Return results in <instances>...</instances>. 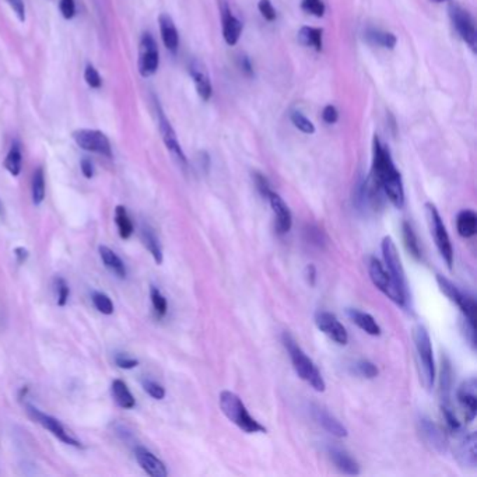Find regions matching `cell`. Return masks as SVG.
I'll list each match as a JSON object with an SVG mask.
<instances>
[{
  "label": "cell",
  "mask_w": 477,
  "mask_h": 477,
  "mask_svg": "<svg viewBox=\"0 0 477 477\" xmlns=\"http://www.w3.org/2000/svg\"><path fill=\"white\" fill-rule=\"evenodd\" d=\"M382 189L388 200L396 207L405 206V188L401 172L396 170L389 148L375 136L373 147V170L370 175Z\"/></svg>",
  "instance_id": "obj_1"
},
{
  "label": "cell",
  "mask_w": 477,
  "mask_h": 477,
  "mask_svg": "<svg viewBox=\"0 0 477 477\" xmlns=\"http://www.w3.org/2000/svg\"><path fill=\"white\" fill-rule=\"evenodd\" d=\"M283 345L291 359L293 367L297 373V375L305 381L311 388H314L317 392H324L326 388V384L317 368L315 363L305 354V352L300 347L297 340L290 333H283Z\"/></svg>",
  "instance_id": "obj_2"
},
{
  "label": "cell",
  "mask_w": 477,
  "mask_h": 477,
  "mask_svg": "<svg viewBox=\"0 0 477 477\" xmlns=\"http://www.w3.org/2000/svg\"><path fill=\"white\" fill-rule=\"evenodd\" d=\"M219 403H220V409L223 415L242 431L248 434H256V433L265 434L268 431L258 420H255L249 415L247 406L244 405L242 399L237 394L231 391H223L219 396Z\"/></svg>",
  "instance_id": "obj_3"
},
{
  "label": "cell",
  "mask_w": 477,
  "mask_h": 477,
  "mask_svg": "<svg viewBox=\"0 0 477 477\" xmlns=\"http://www.w3.org/2000/svg\"><path fill=\"white\" fill-rule=\"evenodd\" d=\"M413 340L417 353L420 381L427 391H431L436 381V364L431 339L426 326L419 324L413 328Z\"/></svg>",
  "instance_id": "obj_4"
},
{
  "label": "cell",
  "mask_w": 477,
  "mask_h": 477,
  "mask_svg": "<svg viewBox=\"0 0 477 477\" xmlns=\"http://www.w3.org/2000/svg\"><path fill=\"white\" fill-rule=\"evenodd\" d=\"M424 207H426L427 223H429V227H430L431 237L434 238L436 247H437L440 255L443 256V259L445 261L447 266L451 269L452 265H454V248H452L448 231L445 228V224H444L436 205H433L431 202H427Z\"/></svg>",
  "instance_id": "obj_5"
},
{
  "label": "cell",
  "mask_w": 477,
  "mask_h": 477,
  "mask_svg": "<svg viewBox=\"0 0 477 477\" xmlns=\"http://www.w3.org/2000/svg\"><path fill=\"white\" fill-rule=\"evenodd\" d=\"M368 273H370L371 282L374 283V286L381 293H384L396 305H399L402 308L406 307V303H408L409 298L399 290V287L396 286V283L394 282V279L391 277L387 268L381 263L380 259H377L374 256L370 258Z\"/></svg>",
  "instance_id": "obj_6"
},
{
  "label": "cell",
  "mask_w": 477,
  "mask_h": 477,
  "mask_svg": "<svg viewBox=\"0 0 477 477\" xmlns=\"http://www.w3.org/2000/svg\"><path fill=\"white\" fill-rule=\"evenodd\" d=\"M384 261L388 273L399 287V290L409 298V289H408V280H406V273L401 261V256L398 254L396 245L391 237H384L382 244H381Z\"/></svg>",
  "instance_id": "obj_7"
},
{
  "label": "cell",
  "mask_w": 477,
  "mask_h": 477,
  "mask_svg": "<svg viewBox=\"0 0 477 477\" xmlns=\"http://www.w3.org/2000/svg\"><path fill=\"white\" fill-rule=\"evenodd\" d=\"M437 283L440 286V290L448 297V300L459 307L464 318L476 325L477 305L475 298L472 296L464 294L451 280L441 275H437Z\"/></svg>",
  "instance_id": "obj_8"
},
{
  "label": "cell",
  "mask_w": 477,
  "mask_h": 477,
  "mask_svg": "<svg viewBox=\"0 0 477 477\" xmlns=\"http://www.w3.org/2000/svg\"><path fill=\"white\" fill-rule=\"evenodd\" d=\"M448 11H450V17L452 20V24L457 28L461 38L466 42V45L473 52H476V24H475V18L472 17V14L457 3H451L450 7H448Z\"/></svg>",
  "instance_id": "obj_9"
},
{
  "label": "cell",
  "mask_w": 477,
  "mask_h": 477,
  "mask_svg": "<svg viewBox=\"0 0 477 477\" xmlns=\"http://www.w3.org/2000/svg\"><path fill=\"white\" fill-rule=\"evenodd\" d=\"M25 409H27V413L28 416L35 422L38 423L39 426H42L45 430H48L49 433H52L57 440H60L63 444H67V445H71V447H76V448H81V443H78L74 437L70 436V433H67V430L62 426V423L59 420H56L55 417L49 416V415H45L42 413L41 410H38L35 406L29 405V403H25Z\"/></svg>",
  "instance_id": "obj_10"
},
{
  "label": "cell",
  "mask_w": 477,
  "mask_h": 477,
  "mask_svg": "<svg viewBox=\"0 0 477 477\" xmlns=\"http://www.w3.org/2000/svg\"><path fill=\"white\" fill-rule=\"evenodd\" d=\"M73 139L78 147L85 151L98 153L105 157H112V148L108 137L99 132L92 129H78L73 132Z\"/></svg>",
  "instance_id": "obj_11"
},
{
  "label": "cell",
  "mask_w": 477,
  "mask_h": 477,
  "mask_svg": "<svg viewBox=\"0 0 477 477\" xmlns=\"http://www.w3.org/2000/svg\"><path fill=\"white\" fill-rule=\"evenodd\" d=\"M160 63L158 48L154 38L150 34H144L140 41V50H139V71L143 77L153 76Z\"/></svg>",
  "instance_id": "obj_12"
},
{
  "label": "cell",
  "mask_w": 477,
  "mask_h": 477,
  "mask_svg": "<svg viewBox=\"0 0 477 477\" xmlns=\"http://www.w3.org/2000/svg\"><path fill=\"white\" fill-rule=\"evenodd\" d=\"M155 109H157V115H158V126H160V132H161V136H163V140L167 146V148L170 150V153L172 154V157L178 161L179 165L182 167H186L188 165V161H186V157L182 151V147L178 141V137H177V133L174 130V127L171 126L170 120L167 119L164 111L161 109L160 104L155 102Z\"/></svg>",
  "instance_id": "obj_13"
},
{
  "label": "cell",
  "mask_w": 477,
  "mask_h": 477,
  "mask_svg": "<svg viewBox=\"0 0 477 477\" xmlns=\"http://www.w3.org/2000/svg\"><path fill=\"white\" fill-rule=\"evenodd\" d=\"M315 324L318 329L324 332L328 338H331L335 343L340 346H346L349 343V333L336 318V315L326 311H319L315 315Z\"/></svg>",
  "instance_id": "obj_14"
},
{
  "label": "cell",
  "mask_w": 477,
  "mask_h": 477,
  "mask_svg": "<svg viewBox=\"0 0 477 477\" xmlns=\"http://www.w3.org/2000/svg\"><path fill=\"white\" fill-rule=\"evenodd\" d=\"M266 199L269 200V205H270L273 216H275V227H276L277 234H280V235L287 234L291 230V226H293V216H291L289 206L282 199V196L279 193L273 192V191H270V193L268 195Z\"/></svg>",
  "instance_id": "obj_15"
},
{
  "label": "cell",
  "mask_w": 477,
  "mask_h": 477,
  "mask_svg": "<svg viewBox=\"0 0 477 477\" xmlns=\"http://www.w3.org/2000/svg\"><path fill=\"white\" fill-rule=\"evenodd\" d=\"M458 402L464 409L465 422L472 423L477 415V382L476 378H469L465 381L457 392Z\"/></svg>",
  "instance_id": "obj_16"
},
{
  "label": "cell",
  "mask_w": 477,
  "mask_h": 477,
  "mask_svg": "<svg viewBox=\"0 0 477 477\" xmlns=\"http://www.w3.org/2000/svg\"><path fill=\"white\" fill-rule=\"evenodd\" d=\"M419 431L423 440L436 451L445 452L448 450V441L444 431L429 417H420L419 420Z\"/></svg>",
  "instance_id": "obj_17"
},
{
  "label": "cell",
  "mask_w": 477,
  "mask_h": 477,
  "mask_svg": "<svg viewBox=\"0 0 477 477\" xmlns=\"http://www.w3.org/2000/svg\"><path fill=\"white\" fill-rule=\"evenodd\" d=\"M311 412H312V417L317 420V423L319 426H322V429L326 430L331 436H333L336 438L347 437V434H349L347 429L335 416H332L326 409H324L318 405H312Z\"/></svg>",
  "instance_id": "obj_18"
},
{
  "label": "cell",
  "mask_w": 477,
  "mask_h": 477,
  "mask_svg": "<svg viewBox=\"0 0 477 477\" xmlns=\"http://www.w3.org/2000/svg\"><path fill=\"white\" fill-rule=\"evenodd\" d=\"M134 457L137 464L140 465V468L151 477H167L168 476V471L164 465V462H161L153 452H150L148 450L143 448V447H137L134 450Z\"/></svg>",
  "instance_id": "obj_19"
},
{
  "label": "cell",
  "mask_w": 477,
  "mask_h": 477,
  "mask_svg": "<svg viewBox=\"0 0 477 477\" xmlns=\"http://www.w3.org/2000/svg\"><path fill=\"white\" fill-rule=\"evenodd\" d=\"M476 433L465 436L457 448V459L462 468L476 469L477 466Z\"/></svg>",
  "instance_id": "obj_20"
},
{
  "label": "cell",
  "mask_w": 477,
  "mask_h": 477,
  "mask_svg": "<svg viewBox=\"0 0 477 477\" xmlns=\"http://www.w3.org/2000/svg\"><path fill=\"white\" fill-rule=\"evenodd\" d=\"M189 71H191V76L195 81V87H196L198 94L200 95V98L203 101H209L213 95V87H212L210 77L206 71V67L199 60H193L191 63Z\"/></svg>",
  "instance_id": "obj_21"
},
{
  "label": "cell",
  "mask_w": 477,
  "mask_h": 477,
  "mask_svg": "<svg viewBox=\"0 0 477 477\" xmlns=\"http://www.w3.org/2000/svg\"><path fill=\"white\" fill-rule=\"evenodd\" d=\"M221 20H223V35L228 45H235L242 32L241 21L231 13L226 3L221 4Z\"/></svg>",
  "instance_id": "obj_22"
},
{
  "label": "cell",
  "mask_w": 477,
  "mask_h": 477,
  "mask_svg": "<svg viewBox=\"0 0 477 477\" xmlns=\"http://www.w3.org/2000/svg\"><path fill=\"white\" fill-rule=\"evenodd\" d=\"M452 367L448 357H443L441 363V375H440V398L441 408H452L451 392H452Z\"/></svg>",
  "instance_id": "obj_23"
},
{
  "label": "cell",
  "mask_w": 477,
  "mask_h": 477,
  "mask_svg": "<svg viewBox=\"0 0 477 477\" xmlns=\"http://www.w3.org/2000/svg\"><path fill=\"white\" fill-rule=\"evenodd\" d=\"M329 457L332 459V462L335 464V466L343 472L345 475H350V476H357L360 475V465L357 464L356 459H353L346 451L340 450V448H329Z\"/></svg>",
  "instance_id": "obj_24"
},
{
  "label": "cell",
  "mask_w": 477,
  "mask_h": 477,
  "mask_svg": "<svg viewBox=\"0 0 477 477\" xmlns=\"http://www.w3.org/2000/svg\"><path fill=\"white\" fill-rule=\"evenodd\" d=\"M160 22V31H161V38L168 50L175 53L178 50L179 45V35L178 29L172 21V18L168 14H161L158 18Z\"/></svg>",
  "instance_id": "obj_25"
},
{
  "label": "cell",
  "mask_w": 477,
  "mask_h": 477,
  "mask_svg": "<svg viewBox=\"0 0 477 477\" xmlns=\"http://www.w3.org/2000/svg\"><path fill=\"white\" fill-rule=\"evenodd\" d=\"M347 315H349L350 321L353 324H356L366 333H368L371 336H380L381 335V332H382L381 326L377 324V321L370 314L359 311V310L349 308L347 310Z\"/></svg>",
  "instance_id": "obj_26"
},
{
  "label": "cell",
  "mask_w": 477,
  "mask_h": 477,
  "mask_svg": "<svg viewBox=\"0 0 477 477\" xmlns=\"http://www.w3.org/2000/svg\"><path fill=\"white\" fill-rule=\"evenodd\" d=\"M98 251H99V256H101L105 268L112 275H115L116 277L125 279L126 277V268H125V263L122 262V259L111 248H108L105 245H101Z\"/></svg>",
  "instance_id": "obj_27"
},
{
  "label": "cell",
  "mask_w": 477,
  "mask_h": 477,
  "mask_svg": "<svg viewBox=\"0 0 477 477\" xmlns=\"http://www.w3.org/2000/svg\"><path fill=\"white\" fill-rule=\"evenodd\" d=\"M457 230L462 238H472L476 235L477 214L473 210L465 209L457 216Z\"/></svg>",
  "instance_id": "obj_28"
},
{
  "label": "cell",
  "mask_w": 477,
  "mask_h": 477,
  "mask_svg": "<svg viewBox=\"0 0 477 477\" xmlns=\"http://www.w3.org/2000/svg\"><path fill=\"white\" fill-rule=\"evenodd\" d=\"M140 238H141L144 247L148 249V252L154 258L155 263L161 265L163 259H164V254H163V248H161V244H160L155 233L148 226H143L141 231H140Z\"/></svg>",
  "instance_id": "obj_29"
},
{
  "label": "cell",
  "mask_w": 477,
  "mask_h": 477,
  "mask_svg": "<svg viewBox=\"0 0 477 477\" xmlns=\"http://www.w3.org/2000/svg\"><path fill=\"white\" fill-rule=\"evenodd\" d=\"M112 398L116 402V405L122 409H133L136 405V401L133 395L130 394L127 385L122 380H115L111 385Z\"/></svg>",
  "instance_id": "obj_30"
},
{
  "label": "cell",
  "mask_w": 477,
  "mask_h": 477,
  "mask_svg": "<svg viewBox=\"0 0 477 477\" xmlns=\"http://www.w3.org/2000/svg\"><path fill=\"white\" fill-rule=\"evenodd\" d=\"M322 36H324V29L315 28V27H303L298 32L300 42L305 46H312L318 52H321L324 46Z\"/></svg>",
  "instance_id": "obj_31"
},
{
  "label": "cell",
  "mask_w": 477,
  "mask_h": 477,
  "mask_svg": "<svg viewBox=\"0 0 477 477\" xmlns=\"http://www.w3.org/2000/svg\"><path fill=\"white\" fill-rule=\"evenodd\" d=\"M115 223L118 227V233L120 235L122 240H127L132 237L133 231H134V226L127 214L126 207L123 206H116L115 209Z\"/></svg>",
  "instance_id": "obj_32"
},
{
  "label": "cell",
  "mask_w": 477,
  "mask_h": 477,
  "mask_svg": "<svg viewBox=\"0 0 477 477\" xmlns=\"http://www.w3.org/2000/svg\"><path fill=\"white\" fill-rule=\"evenodd\" d=\"M402 235H403V242H405V247H406L408 252L416 261H420L422 259V249H420L417 237H416V234L413 231V227L408 221H405L402 224Z\"/></svg>",
  "instance_id": "obj_33"
},
{
  "label": "cell",
  "mask_w": 477,
  "mask_h": 477,
  "mask_svg": "<svg viewBox=\"0 0 477 477\" xmlns=\"http://www.w3.org/2000/svg\"><path fill=\"white\" fill-rule=\"evenodd\" d=\"M45 199V175L43 170L38 167L32 175V202L39 206Z\"/></svg>",
  "instance_id": "obj_34"
},
{
  "label": "cell",
  "mask_w": 477,
  "mask_h": 477,
  "mask_svg": "<svg viewBox=\"0 0 477 477\" xmlns=\"http://www.w3.org/2000/svg\"><path fill=\"white\" fill-rule=\"evenodd\" d=\"M21 161H22V157H21V148L17 143H14L8 151V154L6 155V160H4V168L13 175V177H17L20 172H21Z\"/></svg>",
  "instance_id": "obj_35"
},
{
  "label": "cell",
  "mask_w": 477,
  "mask_h": 477,
  "mask_svg": "<svg viewBox=\"0 0 477 477\" xmlns=\"http://www.w3.org/2000/svg\"><path fill=\"white\" fill-rule=\"evenodd\" d=\"M367 38L370 42L374 45H380L388 49H394L396 45V36L391 32H384L380 29H368L367 31Z\"/></svg>",
  "instance_id": "obj_36"
},
{
  "label": "cell",
  "mask_w": 477,
  "mask_h": 477,
  "mask_svg": "<svg viewBox=\"0 0 477 477\" xmlns=\"http://www.w3.org/2000/svg\"><path fill=\"white\" fill-rule=\"evenodd\" d=\"M91 301H92V304H94V307L97 308L98 312H101L104 315L113 314V304L106 294L99 293V291H94L91 294Z\"/></svg>",
  "instance_id": "obj_37"
},
{
  "label": "cell",
  "mask_w": 477,
  "mask_h": 477,
  "mask_svg": "<svg viewBox=\"0 0 477 477\" xmlns=\"http://www.w3.org/2000/svg\"><path fill=\"white\" fill-rule=\"evenodd\" d=\"M150 298H151V304H153V308L155 311V314L163 318L167 315V311H168V303H167V298L161 294V291L151 286L150 289Z\"/></svg>",
  "instance_id": "obj_38"
},
{
  "label": "cell",
  "mask_w": 477,
  "mask_h": 477,
  "mask_svg": "<svg viewBox=\"0 0 477 477\" xmlns=\"http://www.w3.org/2000/svg\"><path fill=\"white\" fill-rule=\"evenodd\" d=\"M290 119H291V122L294 123V126H296L297 129H300L303 133H307V134H314V133H315V126H314V123H312L307 116H304L301 112L293 111V112L290 113Z\"/></svg>",
  "instance_id": "obj_39"
},
{
  "label": "cell",
  "mask_w": 477,
  "mask_h": 477,
  "mask_svg": "<svg viewBox=\"0 0 477 477\" xmlns=\"http://www.w3.org/2000/svg\"><path fill=\"white\" fill-rule=\"evenodd\" d=\"M356 371L359 375L368 378V380H374L378 375V368L374 363L368 361V360H360L359 363H356Z\"/></svg>",
  "instance_id": "obj_40"
},
{
  "label": "cell",
  "mask_w": 477,
  "mask_h": 477,
  "mask_svg": "<svg viewBox=\"0 0 477 477\" xmlns=\"http://www.w3.org/2000/svg\"><path fill=\"white\" fill-rule=\"evenodd\" d=\"M55 289H56V297H57V305L64 307L67 304L69 296H70V289L64 279L56 277L55 279Z\"/></svg>",
  "instance_id": "obj_41"
},
{
  "label": "cell",
  "mask_w": 477,
  "mask_h": 477,
  "mask_svg": "<svg viewBox=\"0 0 477 477\" xmlns=\"http://www.w3.org/2000/svg\"><path fill=\"white\" fill-rule=\"evenodd\" d=\"M143 389L146 391L147 395H150L155 401H163L165 398V389L160 384H157L155 381L144 380L143 381Z\"/></svg>",
  "instance_id": "obj_42"
},
{
  "label": "cell",
  "mask_w": 477,
  "mask_h": 477,
  "mask_svg": "<svg viewBox=\"0 0 477 477\" xmlns=\"http://www.w3.org/2000/svg\"><path fill=\"white\" fill-rule=\"evenodd\" d=\"M443 416L445 420V424L451 433H459L461 431V423L454 412V408H441Z\"/></svg>",
  "instance_id": "obj_43"
},
{
  "label": "cell",
  "mask_w": 477,
  "mask_h": 477,
  "mask_svg": "<svg viewBox=\"0 0 477 477\" xmlns=\"http://www.w3.org/2000/svg\"><path fill=\"white\" fill-rule=\"evenodd\" d=\"M301 7L304 11L315 17H324L325 14V4L322 0H303Z\"/></svg>",
  "instance_id": "obj_44"
},
{
  "label": "cell",
  "mask_w": 477,
  "mask_h": 477,
  "mask_svg": "<svg viewBox=\"0 0 477 477\" xmlns=\"http://www.w3.org/2000/svg\"><path fill=\"white\" fill-rule=\"evenodd\" d=\"M84 78L87 81V84L91 87V88H99L101 87V77L98 74V71L95 70L94 66L88 64L84 70Z\"/></svg>",
  "instance_id": "obj_45"
},
{
  "label": "cell",
  "mask_w": 477,
  "mask_h": 477,
  "mask_svg": "<svg viewBox=\"0 0 477 477\" xmlns=\"http://www.w3.org/2000/svg\"><path fill=\"white\" fill-rule=\"evenodd\" d=\"M254 181H255V185H256V189H258V192L266 199L268 198V195L270 193V184H269V181L266 179V177L265 175H262V174H259V172H255L254 174Z\"/></svg>",
  "instance_id": "obj_46"
},
{
  "label": "cell",
  "mask_w": 477,
  "mask_h": 477,
  "mask_svg": "<svg viewBox=\"0 0 477 477\" xmlns=\"http://www.w3.org/2000/svg\"><path fill=\"white\" fill-rule=\"evenodd\" d=\"M258 8L261 11V14L268 20V21H275L276 20V10L272 4L270 0H259L258 3Z\"/></svg>",
  "instance_id": "obj_47"
},
{
  "label": "cell",
  "mask_w": 477,
  "mask_h": 477,
  "mask_svg": "<svg viewBox=\"0 0 477 477\" xmlns=\"http://www.w3.org/2000/svg\"><path fill=\"white\" fill-rule=\"evenodd\" d=\"M115 363L119 368L122 370H132V368H136L139 366V361L136 359H132V357H127L125 354H118L115 357Z\"/></svg>",
  "instance_id": "obj_48"
},
{
  "label": "cell",
  "mask_w": 477,
  "mask_h": 477,
  "mask_svg": "<svg viewBox=\"0 0 477 477\" xmlns=\"http://www.w3.org/2000/svg\"><path fill=\"white\" fill-rule=\"evenodd\" d=\"M59 7H60L62 15L64 18L70 20V18L74 17V14H76V3H74V0H60Z\"/></svg>",
  "instance_id": "obj_49"
},
{
  "label": "cell",
  "mask_w": 477,
  "mask_h": 477,
  "mask_svg": "<svg viewBox=\"0 0 477 477\" xmlns=\"http://www.w3.org/2000/svg\"><path fill=\"white\" fill-rule=\"evenodd\" d=\"M322 118H324V120H325L328 125L336 123L338 119H339V112H338L336 106H333V105H326V106L324 108Z\"/></svg>",
  "instance_id": "obj_50"
},
{
  "label": "cell",
  "mask_w": 477,
  "mask_h": 477,
  "mask_svg": "<svg viewBox=\"0 0 477 477\" xmlns=\"http://www.w3.org/2000/svg\"><path fill=\"white\" fill-rule=\"evenodd\" d=\"M8 6L14 10V13L17 14L20 21L25 20V6H24V0H7Z\"/></svg>",
  "instance_id": "obj_51"
},
{
  "label": "cell",
  "mask_w": 477,
  "mask_h": 477,
  "mask_svg": "<svg viewBox=\"0 0 477 477\" xmlns=\"http://www.w3.org/2000/svg\"><path fill=\"white\" fill-rule=\"evenodd\" d=\"M80 167H81V172H83V175L85 177V178H92L94 177V165H92V163H91V160H88V158H83L81 160V164H80Z\"/></svg>",
  "instance_id": "obj_52"
},
{
  "label": "cell",
  "mask_w": 477,
  "mask_h": 477,
  "mask_svg": "<svg viewBox=\"0 0 477 477\" xmlns=\"http://www.w3.org/2000/svg\"><path fill=\"white\" fill-rule=\"evenodd\" d=\"M14 256H15V259H17V263H18V265H22V263L27 262L29 254H28V251H27L25 248L18 247V248L14 249Z\"/></svg>",
  "instance_id": "obj_53"
},
{
  "label": "cell",
  "mask_w": 477,
  "mask_h": 477,
  "mask_svg": "<svg viewBox=\"0 0 477 477\" xmlns=\"http://www.w3.org/2000/svg\"><path fill=\"white\" fill-rule=\"evenodd\" d=\"M305 279L310 286H315L317 283V269L314 265H308L305 268Z\"/></svg>",
  "instance_id": "obj_54"
},
{
  "label": "cell",
  "mask_w": 477,
  "mask_h": 477,
  "mask_svg": "<svg viewBox=\"0 0 477 477\" xmlns=\"http://www.w3.org/2000/svg\"><path fill=\"white\" fill-rule=\"evenodd\" d=\"M307 234H308L310 241H311L312 244H317V245L321 247V244H322V233H321L319 230H312V228H310V230L307 231Z\"/></svg>",
  "instance_id": "obj_55"
},
{
  "label": "cell",
  "mask_w": 477,
  "mask_h": 477,
  "mask_svg": "<svg viewBox=\"0 0 477 477\" xmlns=\"http://www.w3.org/2000/svg\"><path fill=\"white\" fill-rule=\"evenodd\" d=\"M241 67L244 69V71L247 74H249V76L252 74V64H251V62L247 56H241Z\"/></svg>",
  "instance_id": "obj_56"
},
{
  "label": "cell",
  "mask_w": 477,
  "mask_h": 477,
  "mask_svg": "<svg viewBox=\"0 0 477 477\" xmlns=\"http://www.w3.org/2000/svg\"><path fill=\"white\" fill-rule=\"evenodd\" d=\"M433 3H444V1H448V0H430Z\"/></svg>",
  "instance_id": "obj_57"
}]
</instances>
